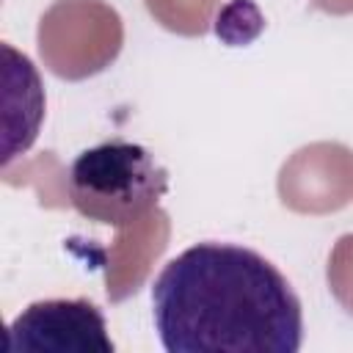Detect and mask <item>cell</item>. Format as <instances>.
Here are the masks:
<instances>
[{"mask_svg":"<svg viewBox=\"0 0 353 353\" xmlns=\"http://www.w3.org/2000/svg\"><path fill=\"white\" fill-rule=\"evenodd\" d=\"M152 314L168 353H295L303 342L301 298L284 273L232 243H196L165 262Z\"/></svg>","mask_w":353,"mask_h":353,"instance_id":"obj_1","label":"cell"},{"mask_svg":"<svg viewBox=\"0 0 353 353\" xmlns=\"http://www.w3.org/2000/svg\"><path fill=\"white\" fill-rule=\"evenodd\" d=\"M168 190V174L154 154L132 141L110 138L83 149L66 176L72 207L97 223L127 226L146 215Z\"/></svg>","mask_w":353,"mask_h":353,"instance_id":"obj_2","label":"cell"},{"mask_svg":"<svg viewBox=\"0 0 353 353\" xmlns=\"http://www.w3.org/2000/svg\"><path fill=\"white\" fill-rule=\"evenodd\" d=\"M11 353H113V339L102 312L85 298H47L14 317L6 334Z\"/></svg>","mask_w":353,"mask_h":353,"instance_id":"obj_3","label":"cell"}]
</instances>
